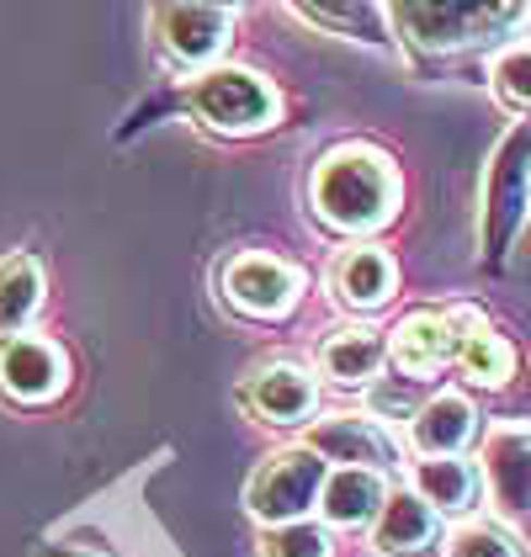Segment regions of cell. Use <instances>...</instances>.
I'll return each instance as SVG.
<instances>
[{
    "instance_id": "4fadbf2b",
    "label": "cell",
    "mask_w": 531,
    "mask_h": 557,
    "mask_svg": "<svg viewBox=\"0 0 531 557\" xmlns=\"http://www.w3.org/2000/svg\"><path fill=\"white\" fill-rule=\"evenodd\" d=\"M309 451L319 462L361 468V462H388V457H394V441L372 425V420H324V425L309 435Z\"/></svg>"
},
{
    "instance_id": "8fae6325",
    "label": "cell",
    "mask_w": 531,
    "mask_h": 557,
    "mask_svg": "<svg viewBox=\"0 0 531 557\" xmlns=\"http://www.w3.org/2000/svg\"><path fill=\"white\" fill-rule=\"evenodd\" d=\"M388 488L372 468H341L324 472V488H319V505H324V520L330 525H367L372 515L383 510Z\"/></svg>"
},
{
    "instance_id": "d6986e66",
    "label": "cell",
    "mask_w": 531,
    "mask_h": 557,
    "mask_svg": "<svg viewBox=\"0 0 531 557\" xmlns=\"http://www.w3.org/2000/svg\"><path fill=\"white\" fill-rule=\"evenodd\" d=\"M457 361H462V372H468L473 383H484V387H499L505 377H510V367H516L510 345L499 341V335L489 330L484 319H473L468 308H462V335H457Z\"/></svg>"
},
{
    "instance_id": "6da1fadb",
    "label": "cell",
    "mask_w": 531,
    "mask_h": 557,
    "mask_svg": "<svg viewBox=\"0 0 531 557\" xmlns=\"http://www.w3.org/2000/svg\"><path fill=\"white\" fill-rule=\"evenodd\" d=\"M394 202H398V181L388 171V160L372 154V149H335L313 171V208L341 234H367V228L388 223Z\"/></svg>"
},
{
    "instance_id": "d4e9b609",
    "label": "cell",
    "mask_w": 531,
    "mask_h": 557,
    "mask_svg": "<svg viewBox=\"0 0 531 557\" xmlns=\"http://www.w3.org/2000/svg\"><path fill=\"white\" fill-rule=\"evenodd\" d=\"M44 557H90V553H75V547H48Z\"/></svg>"
},
{
    "instance_id": "2e32d148",
    "label": "cell",
    "mask_w": 531,
    "mask_h": 557,
    "mask_svg": "<svg viewBox=\"0 0 531 557\" xmlns=\"http://www.w3.org/2000/svg\"><path fill=\"white\" fill-rule=\"evenodd\" d=\"M383 361H388V345L378 341V330H341L319 350V367L335 383H367V377H378Z\"/></svg>"
},
{
    "instance_id": "8992f818",
    "label": "cell",
    "mask_w": 531,
    "mask_h": 557,
    "mask_svg": "<svg viewBox=\"0 0 531 557\" xmlns=\"http://www.w3.org/2000/svg\"><path fill=\"white\" fill-rule=\"evenodd\" d=\"M223 298L234 302L239 313L276 319L298 298V271L276 256H239L229 260V271H223Z\"/></svg>"
},
{
    "instance_id": "7402d4cb",
    "label": "cell",
    "mask_w": 531,
    "mask_h": 557,
    "mask_svg": "<svg viewBox=\"0 0 531 557\" xmlns=\"http://www.w3.org/2000/svg\"><path fill=\"white\" fill-rule=\"evenodd\" d=\"M298 16H304V22H319V27H341V33L361 27L367 38H378V22H383L378 5H298Z\"/></svg>"
},
{
    "instance_id": "277c9868",
    "label": "cell",
    "mask_w": 531,
    "mask_h": 557,
    "mask_svg": "<svg viewBox=\"0 0 531 557\" xmlns=\"http://www.w3.org/2000/svg\"><path fill=\"white\" fill-rule=\"evenodd\" d=\"M527 191H531V123L510 133L489 165L484 181V245L489 260L505 256L510 234L521 228V213H527Z\"/></svg>"
},
{
    "instance_id": "30bf717a",
    "label": "cell",
    "mask_w": 531,
    "mask_h": 557,
    "mask_svg": "<svg viewBox=\"0 0 531 557\" xmlns=\"http://www.w3.org/2000/svg\"><path fill=\"white\" fill-rule=\"evenodd\" d=\"M245 398H250V409L261 414L266 425H304L313 414V377L304 367H266L250 377L245 387Z\"/></svg>"
},
{
    "instance_id": "603a6c76",
    "label": "cell",
    "mask_w": 531,
    "mask_h": 557,
    "mask_svg": "<svg viewBox=\"0 0 531 557\" xmlns=\"http://www.w3.org/2000/svg\"><path fill=\"white\" fill-rule=\"evenodd\" d=\"M271 557H330V536L309 520H293L271 536Z\"/></svg>"
},
{
    "instance_id": "ffe728a7",
    "label": "cell",
    "mask_w": 531,
    "mask_h": 557,
    "mask_svg": "<svg viewBox=\"0 0 531 557\" xmlns=\"http://www.w3.org/2000/svg\"><path fill=\"white\" fill-rule=\"evenodd\" d=\"M415 494L431 510H468L479 494V472L468 468L462 457H431L415 468Z\"/></svg>"
},
{
    "instance_id": "7c38bea8",
    "label": "cell",
    "mask_w": 531,
    "mask_h": 557,
    "mask_svg": "<svg viewBox=\"0 0 531 557\" xmlns=\"http://www.w3.org/2000/svg\"><path fill=\"white\" fill-rule=\"evenodd\" d=\"M378 553H420L436 542V510L415 494V488H394L378 510Z\"/></svg>"
},
{
    "instance_id": "3957f363",
    "label": "cell",
    "mask_w": 531,
    "mask_h": 557,
    "mask_svg": "<svg viewBox=\"0 0 531 557\" xmlns=\"http://www.w3.org/2000/svg\"><path fill=\"white\" fill-rule=\"evenodd\" d=\"M319 488H324V462L313 457L309 446H298V451L266 457L261 468H256V478H250V488H245V505H250L256 520L293 525L319 499Z\"/></svg>"
},
{
    "instance_id": "9a60e30c",
    "label": "cell",
    "mask_w": 531,
    "mask_h": 557,
    "mask_svg": "<svg viewBox=\"0 0 531 557\" xmlns=\"http://www.w3.org/2000/svg\"><path fill=\"white\" fill-rule=\"evenodd\" d=\"M473 435V409L457 393H436L420 414H415V446L425 457H457Z\"/></svg>"
},
{
    "instance_id": "5bb4252c",
    "label": "cell",
    "mask_w": 531,
    "mask_h": 557,
    "mask_svg": "<svg viewBox=\"0 0 531 557\" xmlns=\"http://www.w3.org/2000/svg\"><path fill=\"white\" fill-rule=\"evenodd\" d=\"M489 483L499 510L531 515V435H494L489 441Z\"/></svg>"
},
{
    "instance_id": "ba28073f",
    "label": "cell",
    "mask_w": 531,
    "mask_h": 557,
    "mask_svg": "<svg viewBox=\"0 0 531 557\" xmlns=\"http://www.w3.org/2000/svg\"><path fill=\"white\" fill-rule=\"evenodd\" d=\"M457 335H462V308L457 313H409L398 324L388 356L404 377H431L436 367L457 356Z\"/></svg>"
},
{
    "instance_id": "7a4b0ae2",
    "label": "cell",
    "mask_w": 531,
    "mask_h": 557,
    "mask_svg": "<svg viewBox=\"0 0 531 557\" xmlns=\"http://www.w3.org/2000/svg\"><path fill=\"white\" fill-rule=\"evenodd\" d=\"M398 27L420 48H473L527 22V5H479V0H436V5H394Z\"/></svg>"
},
{
    "instance_id": "5b68a950",
    "label": "cell",
    "mask_w": 531,
    "mask_h": 557,
    "mask_svg": "<svg viewBox=\"0 0 531 557\" xmlns=\"http://www.w3.org/2000/svg\"><path fill=\"white\" fill-rule=\"evenodd\" d=\"M192 112L219 133H256L276 117V96L250 70H208L192 86Z\"/></svg>"
},
{
    "instance_id": "cb8c5ba5",
    "label": "cell",
    "mask_w": 531,
    "mask_h": 557,
    "mask_svg": "<svg viewBox=\"0 0 531 557\" xmlns=\"http://www.w3.org/2000/svg\"><path fill=\"white\" fill-rule=\"evenodd\" d=\"M452 557H516V547L489 525H468V531L452 536Z\"/></svg>"
},
{
    "instance_id": "e0dca14e",
    "label": "cell",
    "mask_w": 531,
    "mask_h": 557,
    "mask_svg": "<svg viewBox=\"0 0 531 557\" xmlns=\"http://www.w3.org/2000/svg\"><path fill=\"white\" fill-rule=\"evenodd\" d=\"M335 293L351 308H378L394 293V265L383 250H346L335 260Z\"/></svg>"
},
{
    "instance_id": "ac0fdd59",
    "label": "cell",
    "mask_w": 531,
    "mask_h": 557,
    "mask_svg": "<svg viewBox=\"0 0 531 557\" xmlns=\"http://www.w3.org/2000/svg\"><path fill=\"white\" fill-rule=\"evenodd\" d=\"M44 302V265L33 256L0 260V335H16Z\"/></svg>"
},
{
    "instance_id": "9c48e42d",
    "label": "cell",
    "mask_w": 531,
    "mask_h": 557,
    "mask_svg": "<svg viewBox=\"0 0 531 557\" xmlns=\"http://www.w3.org/2000/svg\"><path fill=\"white\" fill-rule=\"evenodd\" d=\"M0 387L22 404H48L64 387V356L59 345L33 341V335H11L0 345Z\"/></svg>"
},
{
    "instance_id": "52a82bcc",
    "label": "cell",
    "mask_w": 531,
    "mask_h": 557,
    "mask_svg": "<svg viewBox=\"0 0 531 557\" xmlns=\"http://www.w3.org/2000/svg\"><path fill=\"white\" fill-rule=\"evenodd\" d=\"M234 16L223 5H160L155 11V38L176 64H208L229 44Z\"/></svg>"
},
{
    "instance_id": "44dd1931",
    "label": "cell",
    "mask_w": 531,
    "mask_h": 557,
    "mask_svg": "<svg viewBox=\"0 0 531 557\" xmlns=\"http://www.w3.org/2000/svg\"><path fill=\"white\" fill-rule=\"evenodd\" d=\"M494 90H499V101H505V107L531 112V44L510 48V53L494 64Z\"/></svg>"
}]
</instances>
